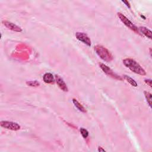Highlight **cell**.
<instances>
[{
    "label": "cell",
    "instance_id": "10",
    "mask_svg": "<svg viewBox=\"0 0 152 152\" xmlns=\"http://www.w3.org/2000/svg\"><path fill=\"white\" fill-rule=\"evenodd\" d=\"M139 30H140V32L142 33L146 37L149 38L150 39H151L152 33H151V31L150 30L148 29L147 28L145 27H140Z\"/></svg>",
    "mask_w": 152,
    "mask_h": 152
},
{
    "label": "cell",
    "instance_id": "17",
    "mask_svg": "<svg viewBox=\"0 0 152 152\" xmlns=\"http://www.w3.org/2000/svg\"><path fill=\"white\" fill-rule=\"evenodd\" d=\"M122 2L126 5V6L128 7V8H129V9L131 8L130 4V3H129L128 1H122Z\"/></svg>",
    "mask_w": 152,
    "mask_h": 152
},
{
    "label": "cell",
    "instance_id": "2",
    "mask_svg": "<svg viewBox=\"0 0 152 152\" xmlns=\"http://www.w3.org/2000/svg\"><path fill=\"white\" fill-rule=\"evenodd\" d=\"M95 51L97 55L106 62H111L113 60V56L110 51L102 45H97L95 47Z\"/></svg>",
    "mask_w": 152,
    "mask_h": 152
},
{
    "label": "cell",
    "instance_id": "8",
    "mask_svg": "<svg viewBox=\"0 0 152 152\" xmlns=\"http://www.w3.org/2000/svg\"><path fill=\"white\" fill-rule=\"evenodd\" d=\"M55 79L57 84L58 85V87L62 90H63L64 92H68V87L64 80L61 77H59V75H55Z\"/></svg>",
    "mask_w": 152,
    "mask_h": 152
},
{
    "label": "cell",
    "instance_id": "14",
    "mask_svg": "<svg viewBox=\"0 0 152 152\" xmlns=\"http://www.w3.org/2000/svg\"><path fill=\"white\" fill-rule=\"evenodd\" d=\"M26 85L30 87H38L40 85V83L37 81H29L26 82Z\"/></svg>",
    "mask_w": 152,
    "mask_h": 152
},
{
    "label": "cell",
    "instance_id": "16",
    "mask_svg": "<svg viewBox=\"0 0 152 152\" xmlns=\"http://www.w3.org/2000/svg\"><path fill=\"white\" fill-rule=\"evenodd\" d=\"M151 79H146L144 80V82H145L147 85H148L150 87H151Z\"/></svg>",
    "mask_w": 152,
    "mask_h": 152
},
{
    "label": "cell",
    "instance_id": "1",
    "mask_svg": "<svg viewBox=\"0 0 152 152\" xmlns=\"http://www.w3.org/2000/svg\"><path fill=\"white\" fill-rule=\"evenodd\" d=\"M123 64L131 71L141 75H146V72L144 68L134 59L125 58L123 60Z\"/></svg>",
    "mask_w": 152,
    "mask_h": 152
},
{
    "label": "cell",
    "instance_id": "5",
    "mask_svg": "<svg viewBox=\"0 0 152 152\" xmlns=\"http://www.w3.org/2000/svg\"><path fill=\"white\" fill-rule=\"evenodd\" d=\"M0 125L2 127L12 131H17L20 129V126L19 124L16 123L12 122V121H2L0 122Z\"/></svg>",
    "mask_w": 152,
    "mask_h": 152
},
{
    "label": "cell",
    "instance_id": "13",
    "mask_svg": "<svg viewBox=\"0 0 152 152\" xmlns=\"http://www.w3.org/2000/svg\"><path fill=\"white\" fill-rule=\"evenodd\" d=\"M144 96H145V97L146 99V101L150 106V107L151 108V98H152V95L150 93L146 92V91H144Z\"/></svg>",
    "mask_w": 152,
    "mask_h": 152
},
{
    "label": "cell",
    "instance_id": "7",
    "mask_svg": "<svg viewBox=\"0 0 152 152\" xmlns=\"http://www.w3.org/2000/svg\"><path fill=\"white\" fill-rule=\"evenodd\" d=\"M3 23L4 24V25L7 28H8L9 29L12 30V31L17 32H22V29L20 27L13 23H11L10 21H7V20H4V21H3Z\"/></svg>",
    "mask_w": 152,
    "mask_h": 152
},
{
    "label": "cell",
    "instance_id": "4",
    "mask_svg": "<svg viewBox=\"0 0 152 152\" xmlns=\"http://www.w3.org/2000/svg\"><path fill=\"white\" fill-rule=\"evenodd\" d=\"M99 66H100V68L103 70V71L106 75H108V76H110V77H111L112 78H113L114 79L118 80H123V78L121 77V76L118 75V74L114 73L111 69V68L109 67H108L107 65H106L105 64H104L103 63H100Z\"/></svg>",
    "mask_w": 152,
    "mask_h": 152
},
{
    "label": "cell",
    "instance_id": "3",
    "mask_svg": "<svg viewBox=\"0 0 152 152\" xmlns=\"http://www.w3.org/2000/svg\"><path fill=\"white\" fill-rule=\"evenodd\" d=\"M117 14H118V17L121 20V21H122L127 27H128L129 29H131V30H133V32H135L136 33L140 34L139 33V30L138 27H137L135 25H134L130 20H128L124 16V14H123L122 13H118Z\"/></svg>",
    "mask_w": 152,
    "mask_h": 152
},
{
    "label": "cell",
    "instance_id": "15",
    "mask_svg": "<svg viewBox=\"0 0 152 152\" xmlns=\"http://www.w3.org/2000/svg\"><path fill=\"white\" fill-rule=\"evenodd\" d=\"M80 133L82 135L84 139H87V137L89 136V132L88 131L86 130V129L84 128H81L80 129Z\"/></svg>",
    "mask_w": 152,
    "mask_h": 152
},
{
    "label": "cell",
    "instance_id": "6",
    "mask_svg": "<svg viewBox=\"0 0 152 152\" xmlns=\"http://www.w3.org/2000/svg\"><path fill=\"white\" fill-rule=\"evenodd\" d=\"M75 37L79 41L84 43L89 47L91 46L90 39L86 33L83 32H77L75 33Z\"/></svg>",
    "mask_w": 152,
    "mask_h": 152
},
{
    "label": "cell",
    "instance_id": "11",
    "mask_svg": "<svg viewBox=\"0 0 152 152\" xmlns=\"http://www.w3.org/2000/svg\"><path fill=\"white\" fill-rule=\"evenodd\" d=\"M73 103H74L76 108H77V109H79L80 111L84 112V113L86 112V111L85 108H84V106H83L82 105H81L77 99H73Z\"/></svg>",
    "mask_w": 152,
    "mask_h": 152
},
{
    "label": "cell",
    "instance_id": "9",
    "mask_svg": "<svg viewBox=\"0 0 152 152\" xmlns=\"http://www.w3.org/2000/svg\"><path fill=\"white\" fill-rule=\"evenodd\" d=\"M43 79L45 83L48 84H54L55 82V79L54 75L50 73H47L43 75Z\"/></svg>",
    "mask_w": 152,
    "mask_h": 152
},
{
    "label": "cell",
    "instance_id": "12",
    "mask_svg": "<svg viewBox=\"0 0 152 152\" xmlns=\"http://www.w3.org/2000/svg\"><path fill=\"white\" fill-rule=\"evenodd\" d=\"M124 78L129 83H130V84L131 85V86H134V87H137V86L138 85H137V82L133 79H132L131 77H129V76H128V75H124Z\"/></svg>",
    "mask_w": 152,
    "mask_h": 152
},
{
    "label": "cell",
    "instance_id": "18",
    "mask_svg": "<svg viewBox=\"0 0 152 152\" xmlns=\"http://www.w3.org/2000/svg\"><path fill=\"white\" fill-rule=\"evenodd\" d=\"M106 151V150H105V149H102V147H99L98 148V151L101 152V151Z\"/></svg>",
    "mask_w": 152,
    "mask_h": 152
}]
</instances>
